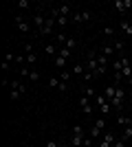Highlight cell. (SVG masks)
<instances>
[{
  "instance_id": "cell-1",
  "label": "cell",
  "mask_w": 132,
  "mask_h": 147,
  "mask_svg": "<svg viewBox=\"0 0 132 147\" xmlns=\"http://www.w3.org/2000/svg\"><path fill=\"white\" fill-rule=\"evenodd\" d=\"M55 26H57L55 18H53V16H49V18H46V24H44L42 29L38 31V33H40V35H51V33H53V31H55Z\"/></svg>"
},
{
  "instance_id": "cell-2",
  "label": "cell",
  "mask_w": 132,
  "mask_h": 147,
  "mask_svg": "<svg viewBox=\"0 0 132 147\" xmlns=\"http://www.w3.org/2000/svg\"><path fill=\"white\" fill-rule=\"evenodd\" d=\"M112 7H114V11H117V13H126L128 9L132 7V0H114Z\"/></svg>"
},
{
  "instance_id": "cell-3",
  "label": "cell",
  "mask_w": 132,
  "mask_h": 147,
  "mask_svg": "<svg viewBox=\"0 0 132 147\" xmlns=\"http://www.w3.org/2000/svg\"><path fill=\"white\" fill-rule=\"evenodd\" d=\"M79 108H82L86 114H93V105H90V97H86V94H82L79 97Z\"/></svg>"
},
{
  "instance_id": "cell-4",
  "label": "cell",
  "mask_w": 132,
  "mask_h": 147,
  "mask_svg": "<svg viewBox=\"0 0 132 147\" xmlns=\"http://www.w3.org/2000/svg\"><path fill=\"white\" fill-rule=\"evenodd\" d=\"M117 123H119V127H130L132 125V117H126V114H117Z\"/></svg>"
},
{
  "instance_id": "cell-5",
  "label": "cell",
  "mask_w": 132,
  "mask_h": 147,
  "mask_svg": "<svg viewBox=\"0 0 132 147\" xmlns=\"http://www.w3.org/2000/svg\"><path fill=\"white\" fill-rule=\"evenodd\" d=\"M16 29L22 31V33H26V31H29V24H26V20L22 18V16H16Z\"/></svg>"
},
{
  "instance_id": "cell-6",
  "label": "cell",
  "mask_w": 132,
  "mask_h": 147,
  "mask_svg": "<svg viewBox=\"0 0 132 147\" xmlns=\"http://www.w3.org/2000/svg\"><path fill=\"white\" fill-rule=\"evenodd\" d=\"M70 24H84L82 9H75V11H73V16H70Z\"/></svg>"
},
{
  "instance_id": "cell-7",
  "label": "cell",
  "mask_w": 132,
  "mask_h": 147,
  "mask_svg": "<svg viewBox=\"0 0 132 147\" xmlns=\"http://www.w3.org/2000/svg\"><path fill=\"white\" fill-rule=\"evenodd\" d=\"M9 86H11L13 90H20L22 94L26 92V84H24V81H20V79H13V81H9Z\"/></svg>"
},
{
  "instance_id": "cell-8",
  "label": "cell",
  "mask_w": 132,
  "mask_h": 147,
  "mask_svg": "<svg viewBox=\"0 0 132 147\" xmlns=\"http://www.w3.org/2000/svg\"><path fill=\"white\" fill-rule=\"evenodd\" d=\"M119 29L123 31L128 37H132V20H123V22L119 24Z\"/></svg>"
},
{
  "instance_id": "cell-9",
  "label": "cell",
  "mask_w": 132,
  "mask_h": 147,
  "mask_svg": "<svg viewBox=\"0 0 132 147\" xmlns=\"http://www.w3.org/2000/svg\"><path fill=\"white\" fill-rule=\"evenodd\" d=\"M57 51H60V46H57L55 42H49V44H46V46H44V53H46V55H49V57H53V55H55V53H57Z\"/></svg>"
},
{
  "instance_id": "cell-10",
  "label": "cell",
  "mask_w": 132,
  "mask_h": 147,
  "mask_svg": "<svg viewBox=\"0 0 132 147\" xmlns=\"http://www.w3.org/2000/svg\"><path fill=\"white\" fill-rule=\"evenodd\" d=\"M84 141H86V134H73V138H70V143L75 147H84Z\"/></svg>"
},
{
  "instance_id": "cell-11",
  "label": "cell",
  "mask_w": 132,
  "mask_h": 147,
  "mask_svg": "<svg viewBox=\"0 0 132 147\" xmlns=\"http://www.w3.org/2000/svg\"><path fill=\"white\" fill-rule=\"evenodd\" d=\"M73 75L75 77H84L86 75V64H75L73 66Z\"/></svg>"
},
{
  "instance_id": "cell-12",
  "label": "cell",
  "mask_w": 132,
  "mask_h": 147,
  "mask_svg": "<svg viewBox=\"0 0 132 147\" xmlns=\"http://www.w3.org/2000/svg\"><path fill=\"white\" fill-rule=\"evenodd\" d=\"M55 22H57V26H66V24H70V18L68 16H55Z\"/></svg>"
},
{
  "instance_id": "cell-13",
  "label": "cell",
  "mask_w": 132,
  "mask_h": 147,
  "mask_svg": "<svg viewBox=\"0 0 132 147\" xmlns=\"http://www.w3.org/2000/svg\"><path fill=\"white\" fill-rule=\"evenodd\" d=\"M33 24L38 26V31H40V29H42L44 24H46V18H44V16H40V13H38V16L33 18Z\"/></svg>"
},
{
  "instance_id": "cell-14",
  "label": "cell",
  "mask_w": 132,
  "mask_h": 147,
  "mask_svg": "<svg viewBox=\"0 0 132 147\" xmlns=\"http://www.w3.org/2000/svg\"><path fill=\"white\" fill-rule=\"evenodd\" d=\"M101 53H104V55H106V57H112L114 53H117V51H114V46H112V44H106V46L101 49Z\"/></svg>"
},
{
  "instance_id": "cell-15",
  "label": "cell",
  "mask_w": 132,
  "mask_h": 147,
  "mask_svg": "<svg viewBox=\"0 0 132 147\" xmlns=\"http://www.w3.org/2000/svg\"><path fill=\"white\" fill-rule=\"evenodd\" d=\"M93 125H95L97 129H99V132H104V129H106V117H99L97 121L93 123Z\"/></svg>"
},
{
  "instance_id": "cell-16",
  "label": "cell",
  "mask_w": 132,
  "mask_h": 147,
  "mask_svg": "<svg viewBox=\"0 0 132 147\" xmlns=\"http://www.w3.org/2000/svg\"><path fill=\"white\" fill-rule=\"evenodd\" d=\"M104 94H106V97H108V101H110V99H112L114 94H117V88H114V86H106V88H104Z\"/></svg>"
},
{
  "instance_id": "cell-17",
  "label": "cell",
  "mask_w": 132,
  "mask_h": 147,
  "mask_svg": "<svg viewBox=\"0 0 132 147\" xmlns=\"http://www.w3.org/2000/svg\"><path fill=\"white\" fill-rule=\"evenodd\" d=\"M53 64H55V68H64V66H66V57H62V55H55Z\"/></svg>"
},
{
  "instance_id": "cell-18",
  "label": "cell",
  "mask_w": 132,
  "mask_h": 147,
  "mask_svg": "<svg viewBox=\"0 0 132 147\" xmlns=\"http://www.w3.org/2000/svg\"><path fill=\"white\" fill-rule=\"evenodd\" d=\"M104 103H108V97H106V94H97V97H95V105L101 108Z\"/></svg>"
},
{
  "instance_id": "cell-19",
  "label": "cell",
  "mask_w": 132,
  "mask_h": 147,
  "mask_svg": "<svg viewBox=\"0 0 132 147\" xmlns=\"http://www.w3.org/2000/svg\"><path fill=\"white\" fill-rule=\"evenodd\" d=\"M70 77H73V73H70V70H62V73H60V81H64V84H68Z\"/></svg>"
},
{
  "instance_id": "cell-20",
  "label": "cell",
  "mask_w": 132,
  "mask_h": 147,
  "mask_svg": "<svg viewBox=\"0 0 132 147\" xmlns=\"http://www.w3.org/2000/svg\"><path fill=\"white\" fill-rule=\"evenodd\" d=\"M57 55H62V57H66V59H68V57L73 55V51H70V49H66V46H60V51H57Z\"/></svg>"
},
{
  "instance_id": "cell-21",
  "label": "cell",
  "mask_w": 132,
  "mask_h": 147,
  "mask_svg": "<svg viewBox=\"0 0 132 147\" xmlns=\"http://www.w3.org/2000/svg\"><path fill=\"white\" fill-rule=\"evenodd\" d=\"M104 141L110 143V145H114V141H117V136L112 134V132H104Z\"/></svg>"
},
{
  "instance_id": "cell-22",
  "label": "cell",
  "mask_w": 132,
  "mask_h": 147,
  "mask_svg": "<svg viewBox=\"0 0 132 147\" xmlns=\"http://www.w3.org/2000/svg\"><path fill=\"white\" fill-rule=\"evenodd\" d=\"M112 46H114V51H117V53H119V57H123L121 55V53H123V42H121V40H112Z\"/></svg>"
},
{
  "instance_id": "cell-23",
  "label": "cell",
  "mask_w": 132,
  "mask_h": 147,
  "mask_svg": "<svg viewBox=\"0 0 132 147\" xmlns=\"http://www.w3.org/2000/svg\"><path fill=\"white\" fill-rule=\"evenodd\" d=\"M97 61H99V66H106V68H108V61H110V57H106L104 53H99V55H97Z\"/></svg>"
},
{
  "instance_id": "cell-24",
  "label": "cell",
  "mask_w": 132,
  "mask_h": 147,
  "mask_svg": "<svg viewBox=\"0 0 132 147\" xmlns=\"http://www.w3.org/2000/svg\"><path fill=\"white\" fill-rule=\"evenodd\" d=\"M121 138H123V141H132V125H130V127H126V129H123V134H121Z\"/></svg>"
},
{
  "instance_id": "cell-25",
  "label": "cell",
  "mask_w": 132,
  "mask_h": 147,
  "mask_svg": "<svg viewBox=\"0 0 132 147\" xmlns=\"http://www.w3.org/2000/svg\"><path fill=\"white\" fill-rule=\"evenodd\" d=\"M110 110H112V108H110V101H108V103H104V105L99 108V114H101V117H106Z\"/></svg>"
},
{
  "instance_id": "cell-26",
  "label": "cell",
  "mask_w": 132,
  "mask_h": 147,
  "mask_svg": "<svg viewBox=\"0 0 132 147\" xmlns=\"http://www.w3.org/2000/svg\"><path fill=\"white\" fill-rule=\"evenodd\" d=\"M24 57H26V64H29V66H33V64L38 61V55H35V53H29V55H24Z\"/></svg>"
},
{
  "instance_id": "cell-27",
  "label": "cell",
  "mask_w": 132,
  "mask_h": 147,
  "mask_svg": "<svg viewBox=\"0 0 132 147\" xmlns=\"http://www.w3.org/2000/svg\"><path fill=\"white\" fill-rule=\"evenodd\" d=\"M20 97H22V92H20V90H13V88H11V92H9V99H11V101H18Z\"/></svg>"
},
{
  "instance_id": "cell-28",
  "label": "cell",
  "mask_w": 132,
  "mask_h": 147,
  "mask_svg": "<svg viewBox=\"0 0 132 147\" xmlns=\"http://www.w3.org/2000/svg\"><path fill=\"white\" fill-rule=\"evenodd\" d=\"M66 40H68V37L64 35V33H57V37H55V44H57V46H60V44H66Z\"/></svg>"
},
{
  "instance_id": "cell-29",
  "label": "cell",
  "mask_w": 132,
  "mask_h": 147,
  "mask_svg": "<svg viewBox=\"0 0 132 147\" xmlns=\"http://www.w3.org/2000/svg\"><path fill=\"white\" fill-rule=\"evenodd\" d=\"M29 75H31V68H29V66L20 68V77H26V79H29Z\"/></svg>"
},
{
  "instance_id": "cell-30",
  "label": "cell",
  "mask_w": 132,
  "mask_h": 147,
  "mask_svg": "<svg viewBox=\"0 0 132 147\" xmlns=\"http://www.w3.org/2000/svg\"><path fill=\"white\" fill-rule=\"evenodd\" d=\"M82 16H84V22H88V20L93 18V11L90 9H82Z\"/></svg>"
},
{
  "instance_id": "cell-31",
  "label": "cell",
  "mask_w": 132,
  "mask_h": 147,
  "mask_svg": "<svg viewBox=\"0 0 132 147\" xmlns=\"http://www.w3.org/2000/svg\"><path fill=\"white\" fill-rule=\"evenodd\" d=\"M60 86V77H51L49 79V88H57Z\"/></svg>"
},
{
  "instance_id": "cell-32",
  "label": "cell",
  "mask_w": 132,
  "mask_h": 147,
  "mask_svg": "<svg viewBox=\"0 0 132 147\" xmlns=\"http://www.w3.org/2000/svg\"><path fill=\"white\" fill-rule=\"evenodd\" d=\"M75 37H68V40H66V44H64V46H66V49H70V51H73V49H75Z\"/></svg>"
},
{
  "instance_id": "cell-33",
  "label": "cell",
  "mask_w": 132,
  "mask_h": 147,
  "mask_svg": "<svg viewBox=\"0 0 132 147\" xmlns=\"http://www.w3.org/2000/svg\"><path fill=\"white\" fill-rule=\"evenodd\" d=\"M38 79H40V73L31 68V75H29V81H38Z\"/></svg>"
},
{
  "instance_id": "cell-34",
  "label": "cell",
  "mask_w": 132,
  "mask_h": 147,
  "mask_svg": "<svg viewBox=\"0 0 132 147\" xmlns=\"http://www.w3.org/2000/svg\"><path fill=\"white\" fill-rule=\"evenodd\" d=\"M104 35L112 37V35H114V26H106V29H104Z\"/></svg>"
},
{
  "instance_id": "cell-35",
  "label": "cell",
  "mask_w": 132,
  "mask_h": 147,
  "mask_svg": "<svg viewBox=\"0 0 132 147\" xmlns=\"http://www.w3.org/2000/svg\"><path fill=\"white\" fill-rule=\"evenodd\" d=\"M112 147H128V143L123 141V138H117V141H114V145Z\"/></svg>"
},
{
  "instance_id": "cell-36",
  "label": "cell",
  "mask_w": 132,
  "mask_h": 147,
  "mask_svg": "<svg viewBox=\"0 0 132 147\" xmlns=\"http://www.w3.org/2000/svg\"><path fill=\"white\" fill-rule=\"evenodd\" d=\"M73 134H86V129H84L82 125H75V127H73Z\"/></svg>"
},
{
  "instance_id": "cell-37",
  "label": "cell",
  "mask_w": 132,
  "mask_h": 147,
  "mask_svg": "<svg viewBox=\"0 0 132 147\" xmlns=\"http://www.w3.org/2000/svg\"><path fill=\"white\" fill-rule=\"evenodd\" d=\"M57 90H60V92H66V90H68V84H64V81H60V86H57Z\"/></svg>"
},
{
  "instance_id": "cell-38",
  "label": "cell",
  "mask_w": 132,
  "mask_h": 147,
  "mask_svg": "<svg viewBox=\"0 0 132 147\" xmlns=\"http://www.w3.org/2000/svg\"><path fill=\"white\" fill-rule=\"evenodd\" d=\"M24 53H26V55H29V53H33V44H31V42L24 44Z\"/></svg>"
},
{
  "instance_id": "cell-39",
  "label": "cell",
  "mask_w": 132,
  "mask_h": 147,
  "mask_svg": "<svg viewBox=\"0 0 132 147\" xmlns=\"http://www.w3.org/2000/svg\"><path fill=\"white\" fill-rule=\"evenodd\" d=\"M18 7H22V9H29V0H20Z\"/></svg>"
},
{
  "instance_id": "cell-40",
  "label": "cell",
  "mask_w": 132,
  "mask_h": 147,
  "mask_svg": "<svg viewBox=\"0 0 132 147\" xmlns=\"http://www.w3.org/2000/svg\"><path fill=\"white\" fill-rule=\"evenodd\" d=\"M44 147H62V145H57L55 141H49V143H46V145H44Z\"/></svg>"
},
{
  "instance_id": "cell-41",
  "label": "cell",
  "mask_w": 132,
  "mask_h": 147,
  "mask_svg": "<svg viewBox=\"0 0 132 147\" xmlns=\"http://www.w3.org/2000/svg\"><path fill=\"white\" fill-rule=\"evenodd\" d=\"M62 147H75V145H73V143H66V145H62Z\"/></svg>"
},
{
  "instance_id": "cell-42",
  "label": "cell",
  "mask_w": 132,
  "mask_h": 147,
  "mask_svg": "<svg viewBox=\"0 0 132 147\" xmlns=\"http://www.w3.org/2000/svg\"><path fill=\"white\" fill-rule=\"evenodd\" d=\"M128 99H130V101H132V88H130V92H128Z\"/></svg>"
},
{
  "instance_id": "cell-43",
  "label": "cell",
  "mask_w": 132,
  "mask_h": 147,
  "mask_svg": "<svg viewBox=\"0 0 132 147\" xmlns=\"http://www.w3.org/2000/svg\"><path fill=\"white\" fill-rule=\"evenodd\" d=\"M130 143H132V141H130Z\"/></svg>"
}]
</instances>
